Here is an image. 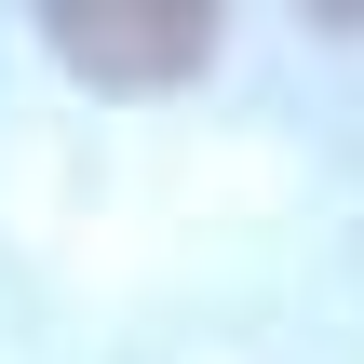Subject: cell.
Returning <instances> with one entry per match:
<instances>
[{
	"mask_svg": "<svg viewBox=\"0 0 364 364\" xmlns=\"http://www.w3.org/2000/svg\"><path fill=\"white\" fill-rule=\"evenodd\" d=\"M54 54L81 81H189L216 54L203 0H54Z\"/></svg>",
	"mask_w": 364,
	"mask_h": 364,
	"instance_id": "obj_1",
	"label": "cell"
}]
</instances>
